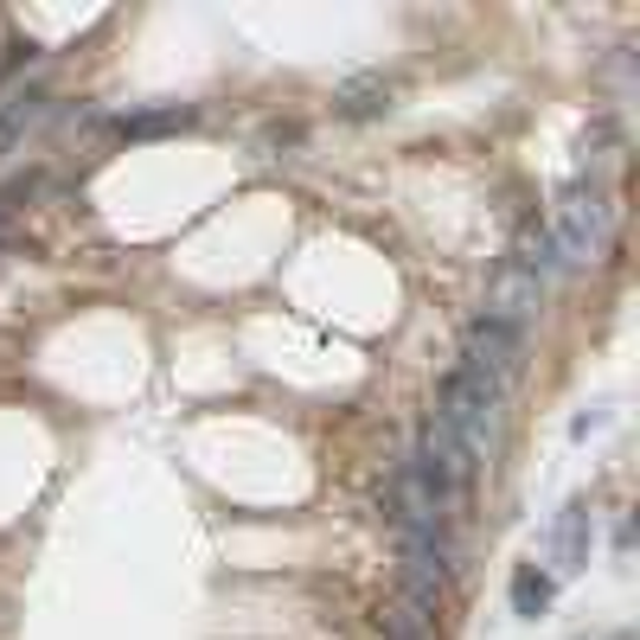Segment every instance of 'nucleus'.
<instances>
[{"mask_svg": "<svg viewBox=\"0 0 640 640\" xmlns=\"http://www.w3.org/2000/svg\"><path fill=\"white\" fill-rule=\"evenodd\" d=\"M551 250H558V269H583V263H603L608 244H615V205H608V187L603 180H590V173H576L558 187L551 199Z\"/></svg>", "mask_w": 640, "mask_h": 640, "instance_id": "obj_1", "label": "nucleus"}, {"mask_svg": "<svg viewBox=\"0 0 640 640\" xmlns=\"http://www.w3.org/2000/svg\"><path fill=\"white\" fill-rule=\"evenodd\" d=\"M499 391H487L481 378H468L461 366H454L449 378H442V397H436V416L449 423V436L461 442V454L481 468L487 461V449H493V436H499Z\"/></svg>", "mask_w": 640, "mask_h": 640, "instance_id": "obj_2", "label": "nucleus"}, {"mask_svg": "<svg viewBox=\"0 0 640 640\" xmlns=\"http://www.w3.org/2000/svg\"><path fill=\"white\" fill-rule=\"evenodd\" d=\"M526 366V334H513V327H499V321H468V334H461V372L481 378L487 391H513V378Z\"/></svg>", "mask_w": 640, "mask_h": 640, "instance_id": "obj_3", "label": "nucleus"}, {"mask_svg": "<svg viewBox=\"0 0 640 640\" xmlns=\"http://www.w3.org/2000/svg\"><path fill=\"white\" fill-rule=\"evenodd\" d=\"M538 302H544V282H538L531 269H519L513 257H499V269L487 276V321L526 334V321L538 314Z\"/></svg>", "mask_w": 640, "mask_h": 640, "instance_id": "obj_4", "label": "nucleus"}, {"mask_svg": "<svg viewBox=\"0 0 640 640\" xmlns=\"http://www.w3.org/2000/svg\"><path fill=\"white\" fill-rule=\"evenodd\" d=\"M590 544H596V519H590V499H570L558 513V531H551V570L558 576H576L590 564Z\"/></svg>", "mask_w": 640, "mask_h": 640, "instance_id": "obj_5", "label": "nucleus"}, {"mask_svg": "<svg viewBox=\"0 0 640 640\" xmlns=\"http://www.w3.org/2000/svg\"><path fill=\"white\" fill-rule=\"evenodd\" d=\"M192 122H199L192 103H160V110L115 115V135H122V142H160V135H180V128H192Z\"/></svg>", "mask_w": 640, "mask_h": 640, "instance_id": "obj_6", "label": "nucleus"}, {"mask_svg": "<svg viewBox=\"0 0 640 640\" xmlns=\"http://www.w3.org/2000/svg\"><path fill=\"white\" fill-rule=\"evenodd\" d=\"M384 110H391V77H378V71L346 77L334 90V115H346V122H372Z\"/></svg>", "mask_w": 640, "mask_h": 640, "instance_id": "obj_7", "label": "nucleus"}, {"mask_svg": "<svg viewBox=\"0 0 640 640\" xmlns=\"http://www.w3.org/2000/svg\"><path fill=\"white\" fill-rule=\"evenodd\" d=\"M38 110H45V90H38V83H20V90L0 103V160L26 142V128L38 122Z\"/></svg>", "mask_w": 640, "mask_h": 640, "instance_id": "obj_8", "label": "nucleus"}, {"mask_svg": "<svg viewBox=\"0 0 640 640\" xmlns=\"http://www.w3.org/2000/svg\"><path fill=\"white\" fill-rule=\"evenodd\" d=\"M513 263L519 269H531L544 289H551V276H558V250H551V231L538 225V218H526L519 225V244H513Z\"/></svg>", "mask_w": 640, "mask_h": 640, "instance_id": "obj_9", "label": "nucleus"}, {"mask_svg": "<svg viewBox=\"0 0 640 640\" xmlns=\"http://www.w3.org/2000/svg\"><path fill=\"white\" fill-rule=\"evenodd\" d=\"M551 570H538V564H519L513 570V615H526V621H538L544 608H551Z\"/></svg>", "mask_w": 640, "mask_h": 640, "instance_id": "obj_10", "label": "nucleus"}, {"mask_svg": "<svg viewBox=\"0 0 640 640\" xmlns=\"http://www.w3.org/2000/svg\"><path fill=\"white\" fill-rule=\"evenodd\" d=\"M391 640H429L423 615H416V608H397V615H391Z\"/></svg>", "mask_w": 640, "mask_h": 640, "instance_id": "obj_11", "label": "nucleus"}]
</instances>
